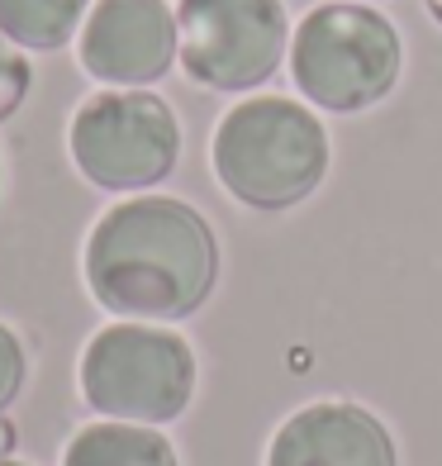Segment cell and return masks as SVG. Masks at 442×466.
I'll list each match as a JSON object with an SVG mask.
<instances>
[{
  "label": "cell",
  "mask_w": 442,
  "mask_h": 466,
  "mask_svg": "<svg viewBox=\"0 0 442 466\" xmlns=\"http://www.w3.org/2000/svg\"><path fill=\"white\" fill-rule=\"evenodd\" d=\"M405 76V38L362 0L314 5L290 34V81L324 115H362Z\"/></svg>",
  "instance_id": "4"
},
{
  "label": "cell",
  "mask_w": 442,
  "mask_h": 466,
  "mask_svg": "<svg viewBox=\"0 0 442 466\" xmlns=\"http://www.w3.org/2000/svg\"><path fill=\"white\" fill-rule=\"evenodd\" d=\"M0 466H29V461H19V457H5V461H0Z\"/></svg>",
  "instance_id": "15"
},
{
  "label": "cell",
  "mask_w": 442,
  "mask_h": 466,
  "mask_svg": "<svg viewBox=\"0 0 442 466\" xmlns=\"http://www.w3.org/2000/svg\"><path fill=\"white\" fill-rule=\"evenodd\" d=\"M362 5H376V0H362Z\"/></svg>",
  "instance_id": "17"
},
{
  "label": "cell",
  "mask_w": 442,
  "mask_h": 466,
  "mask_svg": "<svg viewBox=\"0 0 442 466\" xmlns=\"http://www.w3.org/2000/svg\"><path fill=\"white\" fill-rule=\"evenodd\" d=\"M262 466H399L386 419L357 400H314L276 423Z\"/></svg>",
  "instance_id": "8"
},
{
  "label": "cell",
  "mask_w": 442,
  "mask_h": 466,
  "mask_svg": "<svg viewBox=\"0 0 442 466\" xmlns=\"http://www.w3.org/2000/svg\"><path fill=\"white\" fill-rule=\"evenodd\" d=\"M176 34L181 72L215 96L262 91L290 57L286 0H181Z\"/></svg>",
  "instance_id": "6"
},
{
  "label": "cell",
  "mask_w": 442,
  "mask_h": 466,
  "mask_svg": "<svg viewBox=\"0 0 442 466\" xmlns=\"http://www.w3.org/2000/svg\"><path fill=\"white\" fill-rule=\"evenodd\" d=\"M181 34L166 0H95L76 34V62L100 86L147 91L176 67Z\"/></svg>",
  "instance_id": "7"
},
{
  "label": "cell",
  "mask_w": 442,
  "mask_h": 466,
  "mask_svg": "<svg viewBox=\"0 0 442 466\" xmlns=\"http://www.w3.org/2000/svg\"><path fill=\"white\" fill-rule=\"evenodd\" d=\"M81 277L91 300L115 319L181 324L219 286V238L191 200L143 190L91 224Z\"/></svg>",
  "instance_id": "1"
},
{
  "label": "cell",
  "mask_w": 442,
  "mask_h": 466,
  "mask_svg": "<svg viewBox=\"0 0 442 466\" xmlns=\"http://www.w3.org/2000/svg\"><path fill=\"white\" fill-rule=\"evenodd\" d=\"M34 91V62L25 48H15L5 34H0V124H10L19 110H25V100Z\"/></svg>",
  "instance_id": "11"
},
{
  "label": "cell",
  "mask_w": 442,
  "mask_h": 466,
  "mask_svg": "<svg viewBox=\"0 0 442 466\" xmlns=\"http://www.w3.org/2000/svg\"><path fill=\"white\" fill-rule=\"evenodd\" d=\"M62 466H181V452L162 429L147 423L91 419L67 438Z\"/></svg>",
  "instance_id": "9"
},
{
  "label": "cell",
  "mask_w": 442,
  "mask_h": 466,
  "mask_svg": "<svg viewBox=\"0 0 442 466\" xmlns=\"http://www.w3.org/2000/svg\"><path fill=\"white\" fill-rule=\"evenodd\" d=\"M0 190H5V162H0Z\"/></svg>",
  "instance_id": "16"
},
{
  "label": "cell",
  "mask_w": 442,
  "mask_h": 466,
  "mask_svg": "<svg viewBox=\"0 0 442 466\" xmlns=\"http://www.w3.org/2000/svg\"><path fill=\"white\" fill-rule=\"evenodd\" d=\"M95 0H0V34L25 53H62L76 44Z\"/></svg>",
  "instance_id": "10"
},
{
  "label": "cell",
  "mask_w": 442,
  "mask_h": 466,
  "mask_svg": "<svg viewBox=\"0 0 442 466\" xmlns=\"http://www.w3.org/2000/svg\"><path fill=\"white\" fill-rule=\"evenodd\" d=\"M29 386V348L5 319H0V414H10V405Z\"/></svg>",
  "instance_id": "12"
},
{
  "label": "cell",
  "mask_w": 442,
  "mask_h": 466,
  "mask_svg": "<svg viewBox=\"0 0 442 466\" xmlns=\"http://www.w3.org/2000/svg\"><path fill=\"white\" fill-rule=\"evenodd\" d=\"M5 457H15V423H10V414H0V461Z\"/></svg>",
  "instance_id": "13"
},
{
  "label": "cell",
  "mask_w": 442,
  "mask_h": 466,
  "mask_svg": "<svg viewBox=\"0 0 442 466\" xmlns=\"http://www.w3.org/2000/svg\"><path fill=\"white\" fill-rule=\"evenodd\" d=\"M67 153L81 181L110 196H143L181 162V119L157 91L100 86L72 110Z\"/></svg>",
  "instance_id": "5"
},
{
  "label": "cell",
  "mask_w": 442,
  "mask_h": 466,
  "mask_svg": "<svg viewBox=\"0 0 442 466\" xmlns=\"http://www.w3.org/2000/svg\"><path fill=\"white\" fill-rule=\"evenodd\" d=\"M209 167L228 200L257 215H286L328 181L333 143L314 105L290 96H243L215 124Z\"/></svg>",
  "instance_id": "2"
},
{
  "label": "cell",
  "mask_w": 442,
  "mask_h": 466,
  "mask_svg": "<svg viewBox=\"0 0 442 466\" xmlns=\"http://www.w3.org/2000/svg\"><path fill=\"white\" fill-rule=\"evenodd\" d=\"M200 362L176 324L115 319L86 338L76 362V390L95 419H124L166 429L196 400Z\"/></svg>",
  "instance_id": "3"
},
{
  "label": "cell",
  "mask_w": 442,
  "mask_h": 466,
  "mask_svg": "<svg viewBox=\"0 0 442 466\" xmlns=\"http://www.w3.org/2000/svg\"><path fill=\"white\" fill-rule=\"evenodd\" d=\"M424 10H428V15L437 19V25H442V0H424Z\"/></svg>",
  "instance_id": "14"
}]
</instances>
